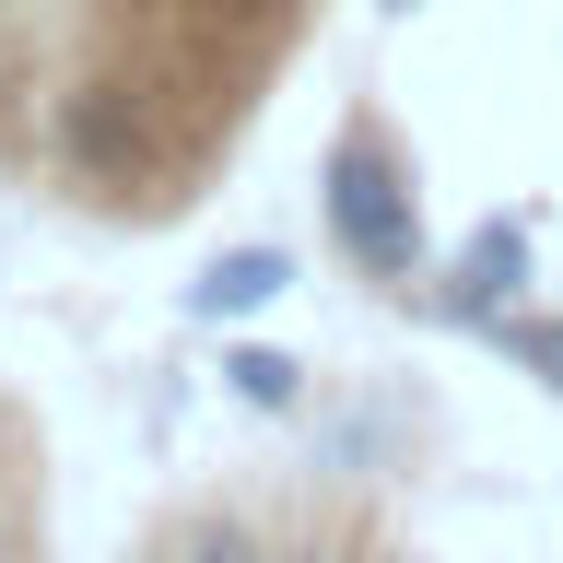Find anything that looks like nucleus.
I'll use <instances>...</instances> for the list:
<instances>
[{
  "label": "nucleus",
  "instance_id": "obj_3",
  "mask_svg": "<svg viewBox=\"0 0 563 563\" xmlns=\"http://www.w3.org/2000/svg\"><path fill=\"white\" fill-rule=\"evenodd\" d=\"M528 282H540V246H528V223H505V211H493V223H470V235H457L446 282H434L422 306L446 317V329H470V341H482L493 317H517Z\"/></svg>",
  "mask_w": 563,
  "mask_h": 563
},
{
  "label": "nucleus",
  "instance_id": "obj_7",
  "mask_svg": "<svg viewBox=\"0 0 563 563\" xmlns=\"http://www.w3.org/2000/svg\"><path fill=\"white\" fill-rule=\"evenodd\" d=\"M176 563H271V540H258V517H235V505H200V517L176 528Z\"/></svg>",
  "mask_w": 563,
  "mask_h": 563
},
{
  "label": "nucleus",
  "instance_id": "obj_8",
  "mask_svg": "<svg viewBox=\"0 0 563 563\" xmlns=\"http://www.w3.org/2000/svg\"><path fill=\"white\" fill-rule=\"evenodd\" d=\"M271 563H329V552H271Z\"/></svg>",
  "mask_w": 563,
  "mask_h": 563
},
{
  "label": "nucleus",
  "instance_id": "obj_2",
  "mask_svg": "<svg viewBox=\"0 0 563 563\" xmlns=\"http://www.w3.org/2000/svg\"><path fill=\"white\" fill-rule=\"evenodd\" d=\"M47 141H59L70 188H130V176L153 165V118H141L130 82H70L59 118H47Z\"/></svg>",
  "mask_w": 563,
  "mask_h": 563
},
{
  "label": "nucleus",
  "instance_id": "obj_4",
  "mask_svg": "<svg viewBox=\"0 0 563 563\" xmlns=\"http://www.w3.org/2000/svg\"><path fill=\"white\" fill-rule=\"evenodd\" d=\"M282 294H294V258H282V246H223V258H200V282H188V317L235 329V317H271Z\"/></svg>",
  "mask_w": 563,
  "mask_h": 563
},
{
  "label": "nucleus",
  "instance_id": "obj_6",
  "mask_svg": "<svg viewBox=\"0 0 563 563\" xmlns=\"http://www.w3.org/2000/svg\"><path fill=\"white\" fill-rule=\"evenodd\" d=\"M482 341L505 352V364H517L528 387H552V399H563V317H493Z\"/></svg>",
  "mask_w": 563,
  "mask_h": 563
},
{
  "label": "nucleus",
  "instance_id": "obj_9",
  "mask_svg": "<svg viewBox=\"0 0 563 563\" xmlns=\"http://www.w3.org/2000/svg\"><path fill=\"white\" fill-rule=\"evenodd\" d=\"M387 12H422V0H387Z\"/></svg>",
  "mask_w": 563,
  "mask_h": 563
},
{
  "label": "nucleus",
  "instance_id": "obj_1",
  "mask_svg": "<svg viewBox=\"0 0 563 563\" xmlns=\"http://www.w3.org/2000/svg\"><path fill=\"white\" fill-rule=\"evenodd\" d=\"M317 211H329V246H341L364 282H422L434 235H422V188H411V153L376 106H352L329 130V165H317Z\"/></svg>",
  "mask_w": 563,
  "mask_h": 563
},
{
  "label": "nucleus",
  "instance_id": "obj_5",
  "mask_svg": "<svg viewBox=\"0 0 563 563\" xmlns=\"http://www.w3.org/2000/svg\"><path fill=\"white\" fill-rule=\"evenodd\" d=\"M223 387H235V411H271V422L306 411V364L271 352V341H235V352H223Z\"/></svg>",
  "mask_w": 563,
  "mask_h": 563
}]
</instances>
